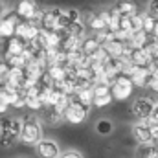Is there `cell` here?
I'll list each match as a JSON object with an SVG mask.
<instances>
[{
	"mask_svg": "<svg viewBox=\"0 0 158 158\" xmlns=\"http://www.w3.org/2000/svg\"><path fill=\"white\" fill-rule=\"evenodd\" d=\"M64 13H66V17H68L70 22H76V20H81V19H83V13H81L79 9H76V7L64 9Z\"/></svg>",
	"mask_w": 158,
	"mask_h": 158,
	"instance_id": "83f0119b",
	"label": "cell"
},
{
	"mask_svg": "<svg viewBox=\"0 0 158 158\" xmlns=\"http://www.w3.org/2000/svg\"><path fill=\"white\" fill-rule=\"evenodd\" d=\"M153 68H158V52L153 55Z\"/></svg>",
	"mask_w": 158,
	"mask_h": 158,
	"instance_id": "d590c367",
	"label": "cell"
},
{
	"mask_svg": "<svg viewBox=\"0 0 158 158\" xmlns=\"http://www.w3.org/2000/svg\"><path fill=\"white\" fill-rule=\"evenodd\" d=\"M83 22L88 31H92V33L101 31L109 24V9H101L98 13H86V15H83Z\"/></svg>",
	"mask_w": 158,
	"mask_h": 158,
	"instance_id": "52a82bcc",
	"label": "cell"
},
{
	"mask_svg": "<svg viewBox=\"0 0 158 158\" xmlns=\"http://www.w3.org/2000/svg\"><path fill=\"white\" fill-rule=\"evenodd\" d=\"M88 112H90V110H88L86 107H83V105L77 103L74 98H70L66 109L63 110V121H66V123H70V125H81V123L86 121Z\"/></svg>",
	"mask_w": 158,
	"mask_h": 158,
	"instance_id": "5b68a950",
	"label": "cell"
},
{
	"mask_svg": "<svg viewBox=\"0 0 158 158\" xmlns=\"http://www.w3.org/2000/svg\"><path fill=\"white\" fill-rule=\"evenodd\" d=\"M20 20H33L39 24L40 15H42V7L37 0H19L15 9H13Z\"/></svg>",
	"mask_w": 158,
	"mask_h": 158,
	"instance_id": "277c9868",
	"label": "cell"
},
{
	"mask_svg": "<svg viewBox=\"0 0 158 158\" xmlns=\"http://www.w3.org/2000/svg\"><path fill=\"white\" fill-rule=\"evenodd\" d=\"M129 61L134 66H153V55L145 48H131Z\"/></svg>",
	"mask_w": 158,
	"mask_h": 158,
	"instance_id": "ac0fdd59",
	"label": "cell"
},
{
	"mask_svg": "<svg viewBox=\"0 0 158 158\" xmlns=\"http://www.w3.org/2000/svg\"><path fill=\"white\" fill-rule=\"evenodd\" d=\"M153 105H155V101L151 98H136L131 103V114L136 119H145V118L151 116Z\"/></svg>",
	"mask_w": 158,
	"mask_h": 158,
	"instance_id": "7c38bea8",
	"label": "cell"
},
{
	"mask_svg": "<svg viewBox=\"0 0 158 158\" xmlns=\"http://www.w3.org/2000/svg\"><path fill=\"white\" fill-rule=\"evenodd\" d=\"M59 158H85L79 151H74V149H70V151H64V153H61Z\"/></svg>",
	"mask_w": 158,
	"mask_h": 158,
	"instance_id": "4dcf8cb0",
	"label": "cell"
},
{
	"mask_svg": "<svg viewBox=\"0 0 158 158\" xmlns=\"http://www.w3.org/2000/svg\"><path fill=\"white\" fill-rule=\"evenodd\" d=\"M2 94L6 98V101L9 103V109H15V110H22L24 109V90L22 88L6 86V90Z\"/></svg>",
	"mask_w": 158,
	"mask_h": 158,
	"instance_id": "5bb4252c",
	"label": "cell"
},
{
	"mask_svg": "<svg viewBox=\"0 0 158 158\" xmlns=\"http://www.w3.org/2000/svg\"><path fill=\"white\" fill-rule=\"evenodd\" d=\"M145 13H149L151 17L158 19V0H149V4H147V9H145Z\"/></svg>",
	"mask_w": 158,
	"mask_h": 158,
	"instance_id": "f1b7e54d",
	"label": "cell"
},
{
	"mask_svg": "<svg viewBox=\"0 0 158 158\" xmlns=\"http://www.w3.org/2000/svg\"><path fill=\"white\" fill-rule=\"evenodd\" d=\"M19 20L20 19H19V15L13 9H7L6 15L0 17V42L15 35V28H17Z\"/></svg>",
	"mask_w": 158,
	"mask_h": 158,
	"instance_id": "9c48e42d",
	"label": "cell"
},
{
	"mask_svg": "<svg viewBox=\"0 0 158 158\" xmlns=\"http://www.w3.org/2000/svg\"><path fill=\"white\" fill-rule=\"evenodd\" d=\"M112 7L118 11L121 17H131V15L140 13V7H138L136 0H116Z\"/></svg>",
	"mask_w": 158,
	"mask_h": 158,
	"instance_id": "ffe728a7",
	"label": "cell"
},
{
	"mask_svg": "<svg viewBox=\"0 0 158 158\" xmlns=\"http://www.w3.org/2000/svg\"><path fill=\"white\" fill-rule=\"evenodd\" d=\"M26 44H28V42H24L20 37H17V35L2 40V44H0V57H2V59H7V57H11V55H20V53L24 52Z\"/></svg>",
	"mask_w": 158,
	"mask_h": 158,
	"instance_id": "ba28073f",
	"label": "cell"
},
{
	"mask_svg": "<svg viewBox=\"0 0 158 158\" xmlns=\"http://www.w3.org/2000/svg\"><path fill=\"white\" fill-rule=\"evenodd\" d=\"M151 116L158 121V103H155V105H153V112H151Z\"/></svg>",
	"mask_w": 158,
	"mask_h": 158,
	"instance_id": "e575fe53",
	"label": "cell"
},
{
	"mask_svg": "<svg viewBox=\"0 0 158 158\" xmlns=\"http://www.w3.org/2000/svg\"><path fill=\"white\" fill-rule=\"evenodd\" d=\"M37 116H39V119L42 121V125H46V127H57V125L63 123V114L57 112V110H55L53 107H50V105L42 107L39 112H37Z\"/></svg>",
	"mask_w": 158,
	"mask_h": 158,
	"instance_id": "2e32d148",
	"label": "cell"
},
{
	"mask_svg": "<svg viewBox=\"0 0 158 158\" xmlns=\"http://www.w3.org/2000/svg\"><path fill=\"white\" fill-rule=\"evenodd\" d=\"M131 136L136 143H143V142H151V131L145 119H136L131 125Z\"/></svg>",
	"mask_w": 158,
	"mask_h": 158,
	"instance_id": "9a60e30c",
	"label": "cell"
},
{
	"mask_svg": "<svg viewBox=\"0 0 158 158\" xmlns=\"http://www.w3.org/2000/svg\"><path fill=\"white\" fill-rule=\"evenodd\" d=\"M7 110H9V103L6 101V98H4V94L0 92V116H4V114H7Z\"/></svg>",
	"mask_w": 158,
	"mask_h": 158,
	"instance_id": "1f68e13d",
	"label": "cell"
},
{
	"mask_svg": "<svg viewBox=\"0 0 158 158\" xmlns=\"http://www.w3.org/2000/svg\"><path fill=\"white\" fill-rule=\"evenodd\" d=\"M7 9H9V7H7V4H6L4 0H0V17H4Z\"/></svg>",
	"mask_w": 158,
	"mask_h": 158,
	"instance_id": "836d02e7",
	"label": "cell"
},
{
	"mask_svg": "<svg viewBox=\"0 0 158 158\" xmlns=\"http://www.w3.org/2000/svg\"><path fill=\"white\" fill-rule=\"evenodd\" d=\"M7 72H9V64H7V63L0 57V79H6Z\"/></svg>",
	"mask_w": 158,
	"mask_h": 158,
	"instance_id": "d6a6232c",
	"label": "cell"
},
{
	"mask_svg": "<svg viewBox=\"0 0 158 158\" xmlns=\"http://www.w3.org/2000/svg\"><path fill=\"white\" fill-rule=\"evenodd\" d=\"M6 86H7V85H6V79H0V92H4Z\"/></svg>",
	"mask_w": 158,
	"mask_h": 158,
	"instance_id": "8d00e7d4",
	"label": "cell"
},
{
	"mask_svg": "<svg viewBox=\"0 0 158 158\" xmlns=\"http://www.w3.org/2000/svg\"><path fill=\"white\" fill-rule=\"evenodd\" d=\"M33 149L37 151L39 158H59V155H61V147L53 138H44L42 136Z\"/></svg>",
	"mask_w": 158,
	"mask_h": 158,
	"instance_id": "30bf717a",
	"label": "cell"
},
{
	"mask_svg": "<svg viewBox=\"0 0 158 158\" xmlns=\"http://www.w3.org/2000/svg\"><path fill=\"white\" fill-rule=\"evenodd\" d=\"M20 127H22V118L19 116L9 118L4 114L0 118V147L2 149H9L19 143Z\"/></svg>",
	"mask_w": 158,
	"mask_h": 158,
	"instance_id": "7a4b0ae2",
	"label": "cell"
},
{
	"mask_svg": "<svg viewBox=\"0 0 158 158\" xmlns=\"http://www.w3.org/2000/svg\"><path fill=\"white\" fill-rule=\"evenodd\" d=\"M151 72H153V66H131V70L127 72L129 79L132 81L134 88H145L147 86V81L151 77Z\"/></svg>",
	"mask_w": 158,
	"mask_h": 158,
	"instance_id": "4fadbf2b",
	"label": "cell"
},
{
	"mask_svg": "<svg viewBox=\"0 0 158 158\" xmlns=\"http://www.w3.org/2000/svg\"><path fill=\"white\" fill-rule=\"evenodd\" d=\"M59 13H61V7H48V9H42V15H40L39 26L40 30H57V19H59Z\"/></svg>",
	"mask_w": 158,
	"mask_h": 158,
	"instance_id": "e0dca14e",
	"label": "cell"
},
{
	"mask_svg": "<svg viewBox=\"0 0 158 158\" xmlns=\"http://www.w3.org/2000/svg\"><path fill=\"white\" fill-rule=\"evenodd\" d=\"M109 88H110V96H112L114 101H127L134 94V85H132V81L129 79L127 74L116 76Z\"/></svg>",
	"mask_w": 158,
	"mask_h": 158,
	"instance_id": "3957f363",
	"label": "cell"
},
{
	"mask_svg": "<svg viewBox=\"0 0 158 158\" xmlns=\"http://www.w3.org/2000/svg\"><path fill=\"white\" fill-rule=\"evenodd\" d=\"M44 136V125L39 119L37 112H30L22 116V127L19 134V142L24 147H35L37 142Z\"/></svg>",
	"mask_w": 158,
	"mask_h": 158,
	"instance_id": "6da1fadb",
	"label": "cell"
},
{
	"mask_svg": "<svg viewBox=\"0 0 158 158\" xmlns=\"http://www.w3.org/2000/svg\"><path fill=\"white\" fill-rule=\"evenodd\" d=\"M103 50L107 52L109 57H123L125 50H127V42L118 39V37H114V39H110L109 42L103 44Z\"/></svg>",
	"mask_w": 158,
	"mask_h": 158,
	"instance_id": "d6986e66",
	"label": "cell"
},
{
	"mask_svg": "<svg viewBox=\"0 0 158 158\" xmlns=\"http://www.w3.org/2000/svg\"><path fill=\"white\" fill-rule=\"evenodd\" d=\"M145 121H147V125H149V131H151V142L158 145V121L153 118V116L145 118Z\"/></svg>",
	"mask_w": 158,
	"mask_h": 158,
	"instance_id": "4316f807",
	"label": "cell"
},
{
	"mask_svg": "<svg viewBox=\"0 0 158 158\" xmlns=\"http://www.w3.org/2000/svg\"><path fill=\"white\" fill-rule=\"evenodd\" d=\"M70 98H74L77 103H81L83 107H86L88 110L92 109V86H86V88H81L77 92L70 94Z\"/></svg>",
	"mask_w": 158,
	"mask_h": 158,
	"instance_id": "cb8c5ba5",
	"label": "cell"
},
{
	"mask_svg": "<svg viewBox=\"0 0 158 158\" xmlns=\"http://www.w3.org/2000/svg\"><path fill=\"white\" fill-rule=\"evenodd\" d=\"M24 68H9L7 76H6V85L7 86H15V88H22L24 85Z\"/></svg>",
	"mask_w": 158,
	"mask_h": 158,
	"instance_id": "603a6c76",
	"label": "cell"
},
{
	"mask_svg": "<svg viewBox=\"0 0 158 158\" xmlns=\"http://www.w3.org/2000/svg\"><path fill=\"white\" fill-rule=\"evenodd\" d=\"M156 22H158V19L151 17L149 13H142V31H145L147 35H151V33H153V30H155Z\"/></svg>",
	"mask_w": 158,
	"mask_h": 158,
	"instance_id": "d4e9b609",
	"label": "cell"
},
{
	"mask_svg": "<svg viewBox=\"0 0 158 158\" xmlns=\"http://www.w3.org/2000/svg\"><path fill=\"white\" fill-rule=\"evenodd\" d=\"M134 158H158V145L153 143V142L136 143Z\"/></svg>",
	"mask_w": 158,
	"mask_h": 158,
	"instance_id": "44dd1931",
	"label": "cell"
},
{
	"mask_svg": "<svg viewBox=\"0 0 158 158\" xmlns=\"http://www.w3.org/2000/svg\"><path fill=\"white\" fill-rule=\"evenodd\" d=\"M147 90H151L153 94H158V77H155L153 74H151V77L147 81V86H145Z\"/></svg>",
	"mask_w": 158,
	"mask_h": 158,
	"instance_id": "f546056e",
	"label": "cell"
},
{
	"mask_svg": "<svg viewBox=\"0 0 158 158\" xmlns=\"http://www.w3.org/2000/svg\"><path fill=\"white\" fill-rule=\"evenodd\" d=\"M112 131H114V123H112L110 119L103 118V119H99V121L96 123V132L101 134V136H109Z\"/></svg>",
	"mask_w": 158,
	"mask_h": 158,
	"instance_id": "484cf974",
	"label": "cell"
},
{
	"mask_svg": "<svg viewBox=\"0 0 158 158\" xmlns=\"http://www.w3.org/2000/svg\"><path fill=\"white\" fill-rule=\"evenodd\" d=\"M40 26L33 20H19L17 22V28H15V35L20 37L24 42H31L39 35Z\"/></svg>",
	"mask_w": 158,
	"mask_h": 158,
	"instance_id": "8fae6325",
	"label": "cell"
},
{
	"mask_svg": "<svg viewBox=\"0 0 158 158\" xmlns=\"http://www.w3.org/2000/svg\"><path fill=\"white\" fill-rule=\"evenodd\" d=\"M99 48H101V44H99V40L94 37V33H92V35L86 33L83 39L79 40V50H81L83 55H92V53L98 52Z\"/></svg>",
	"mask_w": 158,
	"mask_h": 158,
	"instance_id": "7402d4cb",
	"label": "cell"
},
{
	"mask_svg": "<svg viewBox=\"0 0 158 158\" xmlns=\"http://www.w3.org/2000/svg\"><path fill=\"white\" fill-rule=\"evenodd\" d=\"M114 103L110 96V88L105 83H94L92 85V107L94 109H105Z\"/></svg>",
	"mask_w": 158,
	"mask_h": 158,
	"instance_id": "8992f818",
	"label": "cell"
}]
</instances>
